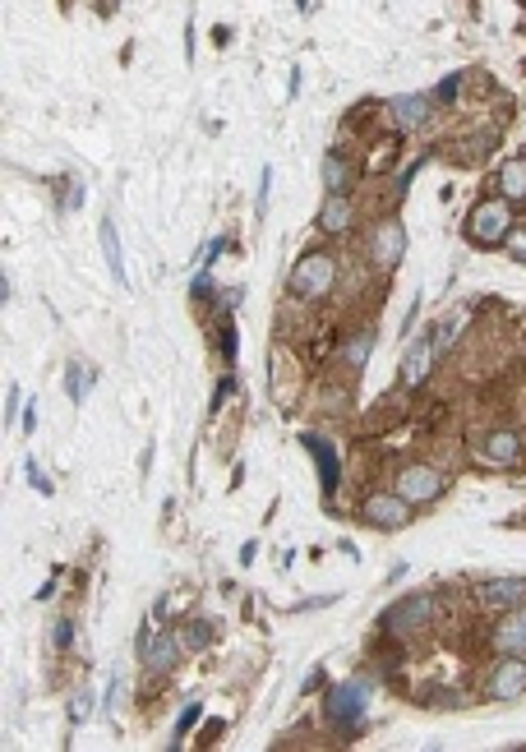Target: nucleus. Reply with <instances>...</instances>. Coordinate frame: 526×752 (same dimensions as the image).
<instances>
[{
    "label": "nucleus",
    "instance_id": "1",
    "mask_svg": "<svg viewBox=\"0 0 526 752\" xmlns=\"http://www.w3.org/2000/svg\"><path fill=\"white\" fill-rule=\"evenodd\" d=\"M337 277H342V259H337L328 245H314L305 250L287 273V296L300 300V305H319L337 291Z\"/></svg>",
    "mask_w": 526,
    "mask_h": 752
},
{
    "label": "nucleus",
    "instance_id": "2",
    "mask_svg": "<svg viewBox=\"0 0 526 752\" xmlns=\"http://www.w3.org/2000/svg\"><path fill=\"white\" fill-rule=\"evenodd\" d=\"M513 227H517L513 203L503 199V194H485V199L467 213V222H462V231H467V240L476 245V250H499Z\"/></svg>",
    "mask_w": 526,
    "mask_h": 752
},
{
    "label": "nucleus",
    "instance_id": "3",
    "mask_svg": "<svg viewBox=\"0 0 526 752\" xmlns=\"http://www.w3.org/2000/svg\"><path fill=\"white\" fill-rule=\"evenodd\" d=\"M365 697H370V679H347V683H333L323 693V716L337 734H360V720H365Z\"/></svg>",
    "mask_w": 526,
    "mask_h": 752
},
{
    "label": "nucleus",
    "instance_id": "4",
    "mask_svg": "<svg viewBox=\"0 0 526 752\" xmlns=\"http://www.w3.org/2000/svg\"><path fill=\"white\" fill-rule=\"evenodd\" d=\"M430 619H434V596L430 591H416V596H402V600H393V605L383 609L379 614V633L383 637H416L420 628H430Z\"/></svg>",
    "mask_w": 526,
    "mask_h": 752
},
{
    "label": "nucleus",
    "instance_id": "5",
    "mask_svg": "<svg viewBox=\"0 0 526 752\" xmlns=\"http://www.w3.org/2000/svg\"><path fill=\"white\" fill-rule=\"evenodd\" d=\"M393 490L402 494V499H407L411 508H425V503H439V499H443L448 480H443V471H434V466L411 462V466H402V471H397Z\"/></svg>",
    "mask_w": 526,
    "mask_h": 752
},
{
    "label": "nucleus",
    "instance_id": "6",
    "mask_svg": "<svg viewBox=\"0 0 526 752\" xmlns=\"http://www.w3.org/2000/svg\"><path fill=\"white\" fill-rule=\"evenodd\" d=\"M407 259V227L397 217H379L370 231V268L374 273H393Z\"/></svg>",
    "mask_w": 526,
    "mask_h": 752
},
{
    "label": "nucleus",
    "instance_id": "7",
    "mask_svg": "<svg viewBox=\"0 0 526 752\" xmlns=\"http://www.w3.org/2000/svg\"><path fill=\"white\" fill-rule=\"evenodd\" d=\"M360 522L374 526V531H402L411 522V503L397 490H374L360 503Z\"/></svg>",
    "mask_w": 526,
    "mask_h": 752
},
{
    "label": "nucleus",
    "instance_id": "8",
    "mask_svg": "<svg viewBox=\"0 0 526 752\" xmlns=\"http://www.w3.org/2000/svg\"><path fill=\"white\" fill-rule=\"evenodd\" d=\"M485 697L490 702H517L526 697V656H499L485 679Z\"/></svg>",
    "mask_w": 526,
    "mask_h": 752
},
{
    "label": "nucleus",
    "instance_id": "9",
    "mask_svg": "<svg viewBox=\"0 0 526 752\" xmlns=\"http://www.w3.org/2000/svg\"><path fill=\"white\" fill-rule=\"evenodd\" d=\"M180 637L167 633V628H144L139 633V660H144V669H153V674H167V669L180 665Z\"/></svg>",
    "mask_w": 526,
    "mask_h": 752
},
{
    "label": "nucleus",
    "instance_id": "10",
    "mask_svg": "<svg viewBox=\"0 0 526 752\" xmlns=\"http://www.w3.org/2000/svg\"><path fill=\"white\" fill-rule=\"evenodd\" d=\"M522 448H526V439L517 430H490L476 443V457L485 466H494V471H508V466L522 462Z\"/></svg>",
    "mask_w": 526,
    "mask_h": 752
},
{
    "label": "nucleus",
    "instance_id": "11",
    "mask_svg": "<svg viewBox=\"0 0 526 752\" xmlns=\"http://www.w3.org/2000/svg\"><path fill=\"white\" fill-rule=\"evenodd\" d=\"M314 227H319L323 236H347V231L356 227V203H351V194H328V199L319 203Z\"/></svg>",
    "mask_w": 526,
    "mask_h": 752
},
{
    "label": "nucleus",
    "instance_id": "12",
    "mask_svg": "<svg viewBox=\"0 0 526 752\" xmlns=\"http://www.w3.org/2000/svg\"><path fill=\"white\" fill-rule=\"evenodd\" d=\"M300 443H305V453L314 457V466H319V485L323 494L337 490V480H342V457H337V448L323 434H300Z\"/></svg>",
    "mask_w": 526,
    "mask_h": 752
},
{
    "label": "nucleus",
    "instance_id": "13",
    "mask_svg": "<svg viewBox=\"0 0 526 752\" xmlns=\"http://www.w3.org/2000/svg\"><path fill=\"white\" fill-rule=\"evenodd\" d=\"M434 356H439V351H434V333H420L416 342L407 347V356H402V388H420L425 374H430Z\"/></svg>",
    "mask_w": 526,
    "mask_h": 752
},
{
    "label": "nucleus",
    "instance_id": "14",
    "mask_svg": "<svg viewBox=\"0 0 526 752\" xmlns=\"http://www.w3.org/2000/svg\"><path fill=\"white\" fill-rule=\"evenodd\" d=\"M480 605L490 609L526 605V577H490V582H480Z\"/></svg>",
    "mask_w": 526,
    "mask_h": 752
},
{
    "label": "nucleus",
    "instance_id": "15",
    "mask_svg": "<svg viewBox=\"0 0 526 752\" xmlns=\"http://www.w3.org/2000/svg\"><path fill=\"white\" fill-rule=\"evenodd\" d=\"M388 111H393L397 130H425L434 102L430 97H420V93H402V97H388Z\"/></svg>",
    "mask_w": 526,
    "mask_h": 752
},
{
    "label": "nucleus",
    "instance_id": "16",
    "mask_svg": "<svg viewBox=\"0 0 526 752\" xmlns=\"http://www.w3.org/2000/svg\"><path fill=\"white\" fill-rule=\"evenodd\" d=\"M494 651L499 656H526V605L508 609V619L494 628Z\"/></svg>",
    "mask_w": 526,
    "mask_h": 752
},
{
    "label": "nucleus",
    "instance_id": "17",
    "mask_svg": "<svg viewBox=\"0 0 526 752\" xmlns=\"http://www.w3.org/2000/svg\"><path fill=\"white\" fill-rule=\"evenodd\" d=\"M494 185H499V194L508 203H526V153H517V157H503L499 162V171H494Z\"/></svg>",
    "mask_w": 526,
    "mask_h": 752
},
{
    "label": "nucleus",
    "instance_id": "18",
    "mask_svg": "<svg viewBox=\"0 0 526 752\" xmlns=\"http://www.w3.org/2000/svg\"><path fill=\"white\" fill-rule=\"evenodd\" d=\"M323 190L328 194H351V185H356V162H351L342 148H333V153H323Z\"/></svg>",
    "mask_w": 526,
    "mask_h": 752
},
{
    "label": "nucleus",
    "instance_id": "19",
    "mask_svg": "<svg viewBox=\"0 0 526 752\" xmlns=\"http://www.w3.org/2000/svg\"><path fill=\"white\" fill-rule=\"evenodd\" d=\"M374 342H379V333H374V328H360V333H351L347 342H342V365H347L351 374H360L365 365H370V356H374Z\"/></svg>",
    "mask_w": 526,
    "mask_h": 752
},
{
    "label": "nucleus",
    "instance_id": "20",
    "mask_svg": "<svg viewBox=\"0 0 526 752\" xmlns=\"http://www.w3.org/2000/svg\"><path fill=\"white\" fill-rule=\"evenodd\" d=\"M97 236H102V254H107V268L116 282H125V254H120V236H116V222L111 217H102V227H97Z\"/></svg>",
    "mask_w": 526,
    "mask_h": 752
},
{
    "label": "nucleus",
    "instance_id": "21",
    "mask_svg": "<svg viewBox=\"0 0 526 752\" xmlns=\"http://www.w3.org/2000/svg\"><path fill=\"white\" fill-rule=\"evenodd\" d=\"M65 388H70V402L74 406H84V397L93 393V370H84V365L74 360L70 370H65Z\"/></svg>",
    "mask_w": 526,
    "mask_h": 752
},
{
    "label": "nucleus",
    "instance_id": "22",
    "mask_svg": "<svg viewBox=\"0 0 526 752\" xmlns=\"http://www.w3.org/2000/svg\"><path fill=\"white\" fill-rule=\"evenodd\" d=\"M213 268H199V273H194V282H190V300L194 305H213Z\"/></svg>",
    "mask_w": 526,
    "mask_h": 752
},
{
    "label": "nucleus",
    "instance_id": "23",
    "mask_svg": "<svg viewBox=\"0 0 526 752\" xmlns=\"http://www.w3.org/2000/svg\"><path fill=\"white\" fill-rule=\"evenodd\" d=\"M199 716H204V706H199V702H190V706H185V711H180L176 729H171V748H180V739L190 734V729H194V720H199Z\"/></svg>",
    "mask_w": 526,
    "mask_h": 752
},
{
    "label": "nucleus",
    "instance_id": "24",
    "mask_svg": "<svg viewBox=\"0 0 526 752\" xmlns=\"http://www.w3.org/2000/svg\"><path fill=\"white\" fill-rule=\"evenodd\" d=\"M457 93H462V74H443V84L430 93V102H434V107H448Z\"/></svg>",
    "mask_w": 526,
    "mask_h": 752
},
{
    "label": "nucleus",
    "instance_id": "25",
    "mask_svg": "<svg viewBox=\"0 0 526 752\" xmlns=\"http://www.w3.org/2000/svg\"><path fill=\"white\" fill-rule=\"evenodd\" d=\"M93 706H97L93 693H74L70 697V725H84V720L93 716Z\"/></svg>",
    "mask_w": 526,
    "mask_h": 752
},
{
    "label": "nucleus",
    "instance_id": "26",
    "mask_svg": "<svg viewBox=\"0 0 526 752\" xmlns=\"http://www.w3.org/2000/svg\"><path fill=\"white\" fill-rule=\"evenodd\" d=\"M208 642H213V628H208L204 619L185 623V646H194V651H199V646H208Z\"/></svg>",
    "mask_w": 526,
    "mask_h": 752
},
{
    "label": "nucleus",
    "instance_id": "27",
    "mask_svg": "<svg viewBox=\"0 0 526 752\" xmlns=\"http://www.w3.org/2000/svg\"><path fill=\"white\" fill-rule=\"evenodd\" d=\"M425 702L439 706V711H453V706H462V693H453V688H425Z\"/></svg>",
    "mask_w": 526,
    "mask_h": 752
},
{
    "label": "nucleus",
    "instance_id": "28",
    "mask_svg": "<svg viewBox=\"0 0 526 752\" xmlns=\"http://www.w3.org/2000/svg\"><path fill=\"white\" fill-rule=\"evenodd\" d=\"M503 250H508V259H513V263H526V227H513V231H508Z\"/></svg>",
    "mask_w": 526,
    "mask_h": 752
},
{
    "label": "nucleus",
    "instance_id": "29",
    "mask_svg": "<svg viewBox=\"0 0 526 752\" xmlns=\"http://www.w3.org/2000/svg\"><path fill=\"white\" fill-rule=\"evenodd\" d=\"M222 360H227V370H236V323L222 319Z\"/></svg>",
    "mask_w": 526,
    "mask_h": 752
},
{
    "label": "nucleus",
    "instance_id": "30",
    "mask_svg": "<svg viewBox=\"0 0 526 752\" xmlns=\"http://www.w3.org/2000/svg\"><path fill=\"white\" fill-rule=\"evenodd\" d=\"M268 190H273V167H263L259 171V194H254V213H268Z\"/></svg>",
    "mask_w": 526,
    "mask_h": 752
},
{
    "label": "nucleus",
    "instance_id": "31",
    "mask_svg": "<svg viewBox=\"0 0 526 752\" xmlns=\"http://www.w3.org/2000/svg\"><path fill=\"white\" fill-rule=\"evenodd\" d=\"M70 642H74V619H56V628H51V646L65 651Z\"/></svg>",
    "mask_w": 526,
    "mask_h": 752
},
{
    "label": "nucleus",
    "instance_id": "32",
    "mask_svg": "<svg viewBox=\"0 0 526 752\" xmlns=\"http://www.w3.org/2000/svg\"><path fill=\"white\" fill-rule=\"evenodd\" d=\"M231 393H236V374H227V379L217 383V393H213V402H208V411H213V416H217V411L227 406V397H231Z\"/></svg>",
    "mask_w": 526,
    "mask_h": 752
},
{
    "label": "nucleus",
    "instance_id": "33",
    "mask_svg": "<svg viewBox=\"0 0 526 752\" xmlns=\"http://www.w3.org/2000/svg\"><path fill=\"white\" fill-rule=\"evenodd\" d=\"M24 476H28V485H33V490L42 494V499H47V494H51V480L42 476V471H37V462H33V457H28V462H24Z\"/></svg>",
    "mask_w": 526,
    "mask_h": 752
},
{
    "label": "nucleus",
    "instance_id": "34",
    "mask_svg": "<svg viewBox=\"0 0 526 752\" xmlns=\"http://www.w3.org/2000/svg\"><path fill=\"white\" fill-rule=\"evenodd\" d=\"M19 406H24V393H19V383H10V393H5V425H14Z\"/></svg>",
    "mask_w": 526,
    "mask_h": 752
},
{
    "label": "nucleus",
    "instance_id": "35",
    "mask_svg": "<svg viewBox=\"0 0 526 752\" xmlns=\"http://www.w3.org/2000/svg\"><path fill=\"white\" fill-rule=\"evenodd\" d=\"M222 250H227V236H213V240L204 245V263H199V268H213V259H217Z\"/></svg>",
    "mask_w": 526,
    "mask_h": 752
},
{
    "label": "nucleus",
    "instance_id": "36",
    "mask_svg": "<svg viewBox=\"0 0 526 752\" xmlns=\"http://www.w3.org/2000/svg\"><path fill=\"white\" fill-rule=\"evenodd\" d=\"M222 729H227V720H208V725H204V734H199V743H204V748H208V743H213L217 734H222Z\"/></svg>",
    "mask_w": 526,
    "mask_h": 752
},
{
    "label": "nucleus",
    "instance_id": "37",
    "mask_svg": "<svg viewBox=\"0 0 526 752\" xmlns=\"http://www.w3.org/2000/svg\"><path fill=\"white\" fill-rule=\"evenodd\" d=\"M24 430H28V434L37 430V406H28V411H24Z\"/></svg>",
    "mask_w": 526,
    "mask_h": 752
}]
</instances>
